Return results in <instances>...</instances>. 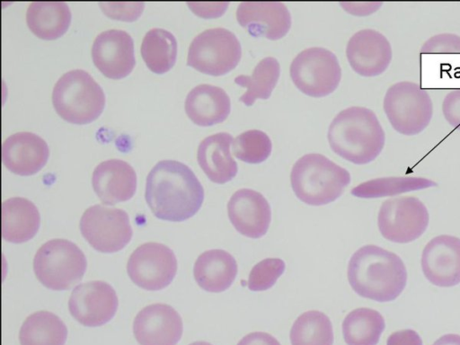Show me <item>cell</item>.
I'll return each mask as SVG.
<instances>
[{"label": "cell", "instance_id": "cell-24", "mask_svg": "<svg viewBox=\"0 0 460 345\" xmlns=\"http://www.w3.org/2000/svg\"><path fill=\"white\" fill-rule=\"evenodd\" d=\"M235 259L225 250L213 249L202 252L195 261L193 275L204 290L219 293L231 287L237 275Z\"/></svg>", "mask_w": 460, "mask_h": 345}, {"label": "cell", "instance_id": "cell-2", "mask_svg": "<svg viewBox=\"0 0 460 345\" xmlns=\"http://www.w3.org/2000/svg\"><path fill=\"white\" fill-rule=\"evenodd\" d=\"M348 279L360 296L376 302L397 298L407 282V270L402 259L382 247L367 244L349 259Z\"/></svg>", "mask_w": 460, "mask_h": 345}, {"label": "cell", "instance_id": "cell-1", "mask_svg": "<svg viewBox=\"0 0 460 345\" xmlns=\"http://www.w3.org/2000/svg\"><path fill=\"white\" fill-rule=\"evenodd\" d=\"M145 198L156 217L181 222L199 211L204 200V189L188 165L175 160H162L146 177Z\"/></svg>", "mask_w": 460, "mask_h": 345}, {"label": "cell", "instance_id": "cell-21", "mask_svg": "<svg viewBox=\"0 0 460 345\" xmlns=\"http://www.w3.org/2000/svg\"><path fill=\"white\" fill-rule=\"evenodd\" d=\"M92 185L105 205H115L130 199L137 190V174L133 167L119 159L100 163L93 170Z\"/></svg>", "mask_w": 460, "mask_h": 345}, {"label": "cell", "instance_id": "cell-36", "mask_svg": "<svg viewBox=\"0 0 460 345\" xmlns=\"http://www.w3.org/2000/svg\"><path fill=\"white\" fill-rule=\"evenodd\" d=\"M100 6L107 16L113 19L133 21L144 9V4L139 3H100Z\"/></svg>", "mask_w": 460, "mask_h": 345}, {"label": "cell", "instance_id": "cell-39", "mask_svg": "<svg viewBox=\"0 0 460 345\" xmlns=\"http://www.w3.org/2000/svg\"><path fill=\"white\" fill-rule=\"evenodd\" d=\"M237 345H281L271 334L264 332H253L243 336Z\"/></svg>", "mask_w": 460, "mask_h": 345}, {"label": "cell", "instance_id": "cell-27", "mask_svg": "<svg viewBox=\"0 0 460 345\" xmlns=\"http://www.w3.org/2000/svg\"><path fill=\"white\" fill-rule=\"evenodd\" d=\"M67 329L55 314L39 311L28 316L20 332L21 345H65Z\"/></svg>", "mask_w": 460, "mask_h": 345}, {"label": "cell", "instance_id": "cell-22", "mask_svg": "<svg viewBox=\"0 0 460 345\" xmlns=\"http://www.w3.org/2000/svg\"><path fill=\"white\" fill-rule=\"evenodd\" d=\"M184 108L193 123L208 127L221 123L228 117L231 101L221 87L202 84L189 92Z\"/></svg>", "mask_w": 460, "mask_h": 345}, {"label": "cell", "instance_id": "cell-11", "mask_svg": "<svg viewBox=\"0 0 460 345\" xmlns=\"http://www.w3.org/2000/svg\"><path fill=\"white\" fill-rule=\"evenodd\" d=\"M429 220L428 209L419 199L402 196L383 202L377 224L383 237L394 243H407L422 235Z\"/></svg>", "mask_w": 460, "mask_h": 345}, {"label": "cell", "instance_id": "cell-3", "mask_svg": "<svg viewBox=\"0 0 460 345\" xmlns=\"http://www.w3.org/2000/svg\"><path fill=\"white\" fill-rule=\"evenodd\" d=\"M328 141L341 157L355 164H367L382 152L385 134L372 110L353 106L340 111L332 119Z\"/></svg>", "mask_w": 460, "mask_h": 345}, {"label": "cell", "instance_id": "cell-34", "mask_svg": "<svg viewBox=\"0 0 460 345\" xmlns=\"http://www.w3.org/2000/svg\"><path fill=\"white\" fill-rule=\"evenodd\" d=\"M285 262L279 258H266L255 264L250 271L248 288L252 291H264L274 286L284 273Z\"/></svg>", "mask_w": 460, "mask_h": 345}, {"label": "cell", "instance_id": "cell-20", "mask_svg": "<svg viewBox=\"0 0 460 345\" xmlns=\"http://www.w3.org/2000/svg\"><path fill=\"white\" fill-rule=\"evenodd\" d=\"M49 155L46 141L31 132L14 133L2 145L4 165L18 175L35 174L46 164Z\"/></svg>", "mask_w": 460, "mask_h": 345}, {"label": "cell", "instance_id": "cell-32", "mask_svg": "<svg viewBox=\"0 0 460 345\" xmlns=\"http://www.w3.org/2000/svg\"><path fill=\"white\" fill-rule=\"evenodd\" d=\"M289 339L291 345H333L332 322L323 312H305L294 322Z\"/></svg>", "mask_w": 460, "mask_h": 345}, {"label": "cell", "instance_id": "cell-33", "mask_svg": "<svg viewBox=\"0 0 460 345\" xmlns=\"http://www.w3.org/2000/svg\"><path fill=\"white\" fill-rule=\"evenodd\" d=\"M272 144L269 136L261 130L251 129L239 134L232 143L234 156L247 164H260L270 155Z\"/></svg>", "mask_w": 460, "mask_h": 345}, {"label": "cell", "instance_id": "cell-31", "mask_svg": "<svg viewBox=\"0 0 460 345\" xmlns=\"http://www.w3.org/2000/svg\"><path fill=\"white\" fill-rule=\"evenodd\" d=\"M430 179L416 176H390L372 179L354 187L350 193L358 198L373 199L436 187Z\"/></svg>", "mask_w": 460, "mask_h": 345}, {"label": "cell", "instance_id": "cell-12", "mask_svg": "<svg viewBox=\"0 0 460 345\" xmlns=\"http://www.w3.org/2000/svg\"><path fill=\"white\" fill-rule=\"evenodd\" d=\"M127 271L137 287L146 290H160L167 287L175 277L177 259L166 245L146 243L130 255Z\"/></svg>", "mask_w": 460, "mask_h": 345}, {"label": "cell", "instance_id": "cell-25", "mask_svg": "<svg viewBox=\"0 0 460 345\" xmlns=\"http://www.w3.org/2000/svg\"><path fill=\"white\" fill-rule=\"evenodd\" d=\"M40 225V212L29 199L14 197L2 203V236L5 241L25 243L36 234Z\"/></svg>", "mask_w": 460, "mask_h": 345}, {"label": "cell", "instance_id": "cell-37", "mask_svg": "<svg viewBox=\"0 0 460 345\" xmlns=\"http://www.w3.org/2000/svg\"><path fill=\"white\" fill-rule=\"evenodd\" d=\"M442 113L450 126L460 130V89L453 90L445 96Z\"/></svg>", "mask_w": 460, "mask_h": 345}, {"label": "cell", "instance_id": "cell-35", "mask_svg": "<svg viewBox=\"0 0 460 345\" xmlns=\"http://www.w3.org/2000/svg\"><path fill=\"white\" fill-rule=\"evenodd\" d=\"M421 54L460 53V36L444 32L429 38L421 46Z\"/></svg>", "mask_w": 460, "mask_h": 345}, {"label": "cell", "instance_id": "cell-10", "mask_svg": "<svg viewBox=\"0 0 460 345\" xmlns=\"http://www.w3.org/2000/svg\"><path fill=\"white\" fill-rule=\"evenodd\" d=\"M80 231L93 249L104 253L120 251L133 234L126 211L102 205L91 206L84 212Z\"/></svg>", "mask_w": 460, "mask_h": 345}, {"label": "cell", "instance_id": "cell-40", "mask_svg": "<svg viewBox=\"0 0 460 345\" xmlns=\"http://www.w3.org/2000/svg\"><path fill=\"white\" fill-rule=\"evenodd\" d=\"M432 345H460V335L452 333L443 335Z\"/></svg>", "mask_w": 460, "mask_h": 345}, {"label": "cell", "instance_id": "cell-8", "mask_svg": "<svg viewBox=\"0 0 460 345\" xmlns=\"http://www.w3.org/2000/svg\"><path fill=\"white\" fill-rule=\"evenodd\" d=\"M242 47L237 37L225 28L208 29L191 41L187 65L213 76L227 74L238 65Z\"/></svg>", "mask_w": 460, "mask_h": 345}, {"label": "cell", "instance_id": "cell-15", "mask_svg": "<svg viewBox=\"0 0 460 345\" xmlns=\"http://www.w3.org/2000/svg\"><path fill=\"white\" fill-rule=\"evenodd\" d=\"M346 56L357 74L372 77L387 69L393 52L391 44L384 34L373 29H363L349 40Z\"/></svg>", "mask_w": 460, "mask_h": 345}, {"label": "cell", "instance_id": "cell-30", "mask_svg": "<svg viewBox=\"0 0 460 345\" xmlns=\"http://www.w3.org/2000/svg\"><path fill=\"white\" fill-rule=\"evenodd\" d=\"M279 75L280 66L276 58L267 57L261 59L251 75H240L235 77L234 83L247 89L239 101L246 106H251L257 99H268L277 84Z\"/></svg>", "mask_w": 460, "mask_h": 345}, {"label": "cell", "instance_id": "cell-26", "mask_svg": "<svg viewBox=\"0 0 460 345\" xmlns=\"http://www.w3.org/2000/svg\"><path fill=\"white\" fill-rule=\"evenodd\" d=\"M29 29L39 38L55 40L62 36L71 22V12L62 1H36L26 12Z\"/></svg>", "mask_w": 460, "mask_h": 345}, {"label": "cell", "instance_id": "cell-19", "mask_svg": "<svg viewBox=\"0 0 460 345\" xmlns=\"http://www.w3.org/2000/svg\"><path fill=\"white\" fill-rule=\"evenodd\" d=\"M227 214L238 233L253 239L267 233L271 220L269 202L261 193L252 189H240L231 196Z\"/></svg>", "mask_w": 460, "mask_h": 345}, {"label": "cell", "instance_id": "cell-14", "mask_svg": "<svg viewBox=\"0 0 460 345\" xmlns=\"http://www.w3.org/2000/svg\"><path fill=\"white\" fill-rule=\"evenodd\" d=\"M92 58L108 78L120 79L128 75L136 64L132 37L117 29L101 32L93 43Z\"/></svg>", "mask_w": 460, "mask_h": 345}, {"label": "cell", "instance_id": "cell-7", "mask_svg": "<svg viewBox=\"0 0 460 345\" xmlns=\"http://www.w3.org/2000/svg\"><path fill=\"white\" fill-rule=\"evenodd\" d=\"M384 111L393 128L403 136H415L430 123L433 102L428 92L411 81L392 84L386 91Z\"/></svg>", "mask_w": 460, "mask_h": 345}, {"label": "cell", "instance_id": "cell-9", "mask_svg": "<svg viewBox=\"0 0 460 345\" xmlns=\"http://www.w3.org/2000/svg\"><path fill=\"white\" fill-rule=\"evenodd\" d=\"M290 76L296 87L311 97H323L339 85L341 69L332 51L313 47L302 50L290 65Z\"/></svg>", "mask_w": 460, "mask_h": 345}, {"label": "cell", "instance_id": "cell-4", "mask_svg": "<svg viewBox=\"0 0 460 345\" xmlns=\"http://www.w3.org/2000/svg\"><path fill=\"white\" fill-rule=\"evenodd\" d=\"M291 187L304 203L322 206L336 200L350 182V174L321 154H306L293 165Z\"/></svg>", "mask_w": 460, "mask_h": 345}, {"label": "cell", "instance_id": "cell-28", "mask_svg": "<svg viewBox=\"0 0 460 345\" xmlns=\"http://www.w3.org/2000/svg\"><path fill=\"white\" fill-rule=\"evenodd\" d=\"M341 327L347 345H376L385 323L379 312L360 307L347 314Z\"/></svg>", "mask_w": 460, "mask_h": 345}, {"label": "cell", "instance_id": "cell-17", "mask_svg": "<svg viewBox=\"0 0 460 345\" xmlns=\"http://www.w3.org/2000/svg\"><path fill=\"white\" fill-rule=\"evenodd\" d=\"M421 268L433 285L450 288L460 283V239L441 234L431 239L421 255Z\"/></svg>", "mask_w": 460, "mask_h": 345}, {"label": "cell", "instance_id": "cell-6", "mask_svg": "<svg viewBox=\"0 0 460 345\" xmlns=\"http://www.w3.org/2000/svg\"><path fill=\"white\" fill-rule=\"evenodd\" d=\"M86 258L74 243L52 239L37 251L33 270L38 280L52 290L69 289L78 283L86 270Z\"/></svg>", "mask_w": 460, "mask_h": 345}, {"label": "cell", "instance_id": "cell-13", "mask_svg": "<svg viewBox=\"0 0 460 345\" xmlns=\"http://www.w3.org/2000/svg\"><path fill=\"white\" fill-rule=\"evenodd\" d=\"M119 301L113 288L101 280L77 285L69 297L71 315L88 327L101 326L114 316Z\"/></svg>", "mask_w": 460, "mask_h": 345}, {"label": "cell", "instance_id": "cell-18", "mask_svg": "<svg viewBox=\"0 0 460 345\" xmlns=\"http://www.w3.org/2000/svg\"><path fill=\"white\" fill-rule=\"evenodd\" d=\"M236 20L252 37L270 40L283 38L291 27V15L281 2H242Z\"/></svg>", "mask_w": 460, "mask_h": 345}, {"label": "cell", "instance_id": "cell-5", "mask_svg": "<svg viewBox=\"0 0 460 345\" xmlns=\"http://www.w3.org/2000/svg\"><path fill=\"white\" fill-rule=\"evenodd\" d=\"M52 103L63 119L83 125L101 115L105 105V94L88 72L74 69L62 75L55 84Z\"/></svg>", "mask_w": 460, "mask_h": 345}, {"label": "cell", "instance_id": "cell-38", "mask_svg": "<svg viewBox=\"0 0 460 345\" xmlns=\"http://www.w3.org/2000/svg\"><path fill=\"white\" fill-rule=\"evenodd\" d=\"M386 345H422L420 335L411 329L393 332L387 339Z\"/></svg>", "mask_w": 460, "mask_h": 345}, {"label": "cell", "instance_id": "cell-41", "mask_svg": "<svg viewBox=\"0 0 460 345\" xmlns=\"http://www.w3.org/2000/svg\"><path fill=\"white\" fill-rule=\"evenodd\" d=\"M189 345H212V344L209 342H207V341H194Z\"/></svg>", "mask_w": 460, "mask_h": 345}, {"label": "cell", "instance_id": "cell-23", "mask_svg": "<svg viewBox=\"0 0 460 345\" xmlns=\"http://www.w3.org/2000/svg\"><path fill=\"white\" fill-rule=\"evenodd\" d=\"M233 137L219 132L205 137L199 145L198 163L207 177L213 182L224 184L237 174L238 166L231 155Z\"/></svg>", "mask_w": 460, "mask_h": 345}, {"label": "cell", "instance_id": "cell-29", "mask_svg": "<svg viewBox=\"0 0 460 345\" xmlns=\"http://www.w3.org/2000/svg\"><path fill=\"white\" fill-rule=\"evenodd\" d=\"M140 51L143 60L152 72L164 74L175 64L177 40L169 31L153 28L144 36Z\"/></svg>", "mask_w": 460, "mask_h": 345}, {"label": "cell", "instance_id": "cell-16", "mask_svg": "<svg viewBox=\"0 0 460 345\" xmlns=\"http://www.w3.org/2000/svg\"><path fill=\"white\" fill-rule=\"evenodd\" d=\"M183 331L178 312L169 305L153 304L134 319L133 333L139 345H176Z\"/></svg>", "mask_w": 460, "mask_h": 345}]
</instances>
